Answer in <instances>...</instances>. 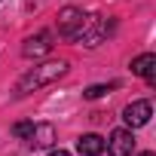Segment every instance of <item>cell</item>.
I'll use <instances>...</instances> for the list:
<instances>
[{
    "instance_id": "cell-11",
    "label": "cell",
    "mask_w": 156,
    "mask_h": 156,
    "mask_svg": "<svg viewBox=\"0 0 156 156\" xmlns=\"http://www.w3.org/2000/svg\"><path fill=\"white\" fill-rule=\"evenodd\" d=\"M107 89H110V86H89L83 95H86V98H101V95H107Z\"/></svg>"
},
{
    "instance_id": "cell-3",
    "label": "cell",
    "mask_w": 156,
    "mask_h": 156,
    "mask_svg": "<svg viewBox=\"0 0 156 156\" xmlns=\"http://www.w3.org/2000/svg\"><path fill=\"white\" fill-rule=\"evenodd\" d=\"M110 31H113V22H104V19H86V25H83V31H80V37H76V40H83L86 46H98Z\"/></svg>"
},
{
    "instance_id": "cell-8",
    "label": "cell",
    "mask_w": 156,
    "mask_h": 156,
    "mask_svg": "<svg viewBox=\"0 0 156 156\" xmlns=\"http://www.w3.org/2000/svg\"><path fill=\"white\" fill-rule=\"evenodd\" d=\"M76 150H80L83 156H101L104 153V138L101 135H83L80 141H76Z\"/></svg>"
},
{
    "instance_id": "cell-12",
    "label": "cell",
    "mask_w": 156,
    "mask_h": 156,
    "mask_svg": "<svg viewBox=\"0 0 156 156\" xmlns=\"http://www.w3.org/2000/svg\"><path fill=\"white\" fill-rule=\"evenodd\" d=\"M49 156H70V153H67V150H52Z\"/></svg>"
},
{
    "instance_id": "cell-9",
    "label": "cell",
    "mask_w": 156,
    "mask_h": 156,
    "mask_svg": "<svg viewBox=\"0 0 156 156\" xmlns=\"http://www.w3.org/2000/svg\"><path fill=\"white\" fill-rule=\"evenodd\" d=\"M31 144H34V147H52V144H55V126H49V122L34 126V132H31Z\"/></svg>"
},
{
    "instance_id": "cell-1",
    "label": "cell",
    "mask_w": 156,
    "mask_h": 156,
    "mask_svg": "<svg viewBox=\"0 0 156 156\" xmlns=\"http://www.w3.org/2000/svg\"><path fill=\"white\" fill-rule=\"evenodd\" d=\"M64 73H67V61H46V64H40V67L28 70V73L22 76V80H19V86H16V95L37 92V89H43V86L55 83L58 76H64Z\"/></svg>"
},
{
    "instance_id": "cell-4",
    "label": "cell",
    "mask_w": 156,
    "mask_h": 156,
    "mask_svg": "<svg viewBox=\"0 0 156 156\" xmlns=\"http://www.w3.org/2000/svg\"><path fill=\"white\" fill-rule=\"evenodd\" d=\"M104 150H107L110 156H132V150H135V135H132L129 129H116V132H110V141L104 144Z\"/></svg>"
},
{
    "instance_id": "cell-7",
    "label": "cell",
    "mask_w": 156,
    "mask_h": 156,
    "mask_svg": "<svg viewBox=\"0 0 156 156\" xmlns=\"http://www.w3.org/2000/svg\"><path fill=\"white\" fill-rule=\"evenodd\" d=\"M49 40H52L49 34L28 37V40H25V46H22V55H25V58H40V55H46V52L52 49V43H49Z\"/></svg>"
},
{
    "instance_id": "cell-2",
    "label": "cell",
    "mask_w": 156,
    "mask_h": 156,
    "mask_svg": "<svg viewBox=\"0 0 156 156\" xmlns=\"http://www.w3.org/2000/svg\"><path fill=\"white\" fill-rule=\"evenodd\" d=\"M83 25H86V16L80 9H61L58 12V34L64 40H76L80 31H83Z\"/></svg>"
},
{
    "instance_id": "cell-10",
    "label": "cell",
    "mask_w": 156,
    "mask_h": 156,
    "mask_svg": "<svg viewBox=\"0 0 156 156\" xmlns=\"http://www.w3.org/2000/svg\"><path fill=\"white\" fill-rule=\"evenodd\" d=\"M31 132H34V122H16L12 126V135L16 138H31Z\"/></svg>"
},
{
    "instance_id": "cell-13",
    "label": "cell",
    "mask_w": 156,
    "mask_h": 156,
    "mask_svg": "<svg viewBox=\"0 0 156 156\" xmlns=\"http://www.w3.org/2000/svg\"><path fill=\"white\" fill-rule=\"evenodd\" d=\"M138 156H156V153H138Z\"/></svg>"
},
{
    "instance_id": "cell-6",
    "label": "cell",
    "mask_w": 156,
    "mask_h": 156,
    "mask_svg": "<svg viewBox=\"0 0 156 156\" xmlns=\"http://www.w3.org/2000/svg\"><path fill=\"white\" fill-rule=\"evenodd\" d=\"M132 73H138V76H144L147 83H153L156 80V55L153 52H144V55L132 58Z\"/></svg>"
},
{
    "instance_id": "cell-5",
    "label": "cell",
    "mask_w": 156,
    "mask_h": 156,
    "mask_svg": "<svg viewBox=\"0 0 156 156\" xmlns=\"http://www.w3.org/2000/svg\"><path fill=\"white\" fill-rule=\"evenodd\" d=\"M150 113H153L150 101H132V104L122 110V119H126L129 129H141V126L150 122Z\"/></svg>"
}]
</instances>
